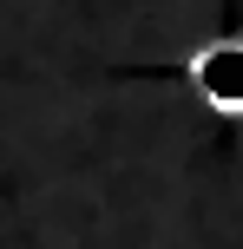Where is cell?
I'll use <instances>...</instances> for the list:
<instances>
[{"label":"cell","instance_id":"obj_1","mask_svg":"<svg viewBox=\"0 0 243 249\" xmlns=\"http://www.w3.org/2000/svg\"><path fill=\"white\" fill-rule=\"evenodd\" d=\"M184 86L224 118H243V39H210L184 59Z\"/></svg>","mask_w":243,"mask_h":249}]
</instances>
